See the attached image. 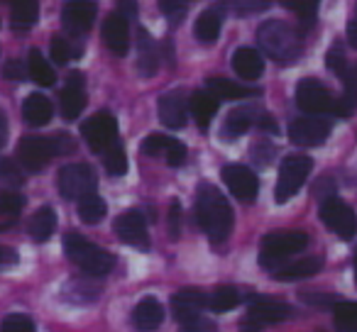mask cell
Returning a JSON list of instances; mask_svg holds the SVG:
<instances>
[{"label": "cell", "mask_w": 357, "mask_h": 332, "mask_svg": "<svg viewBox=\"0 0 357 332\" xmlns=\"http://www.w3.org/2000/svg\"><path fill=\"white\" fill-rule=\"evenodd\" d=\"M194 215L199 228L208 235L211 242H225L228 235L233 232V208H230L228 198L215 186L211 184L199 186Z\"/></svg>", "instance_id": "obj_1"}, {"label": "cell", "mask_w": 357, "mask_h": 332, "mask_svg": "<svg viewBox=\"0 0 357 332\" xmlns=\"http://www.w3.org/2000/svg\"><path fill=\"white\" fill-rule=\"evenodd\" d=\"M257 45L267 56H272L279 64H289L301 54V37L291 25L279 20L264 22L257 30Z\"/></svg>", "instance_id": "obj_2"}, {"label": "cell", "mask_w": 357, "mask_h": 332, "mask_svg": "<svg viewBox=\"0 0 357 332\" xmlns=\"http://www.w3.org/2000/svg\"><path fill=\"white\" fill-rule=\"evenodd\" d=\"M64 249L69 259L81 269V271L91 274V276H105L115 269V257L108 249H100L98 244L89 242L84 235L79 232H66Z\"/></svg>", "instance_id": "obj_3"}, {"label": "cell", "mask_w": 357, "mask_h": 332, "mask_svg": "<svg viewBox=\"0 0 357 332\" xmlns=\"http://www.w3.org/2000/svg\"><path fill=\"white\" fill-rule=\"evenodd\" d=\"M306 244H308V235L303 230H277V232H269L262 239L259 264L267 269H277L284 259L306 249Z\"/></svg>", "instance_id": "obj_4"}, {"label": "cell", "mask_w": 357, "mask_h": 332, "mask_svg": "<svg viewBox=\"0 0 357 332\" xmlns=\"http://www.w3.org/2000/svg\"><path fill=\"white\" fill-rule=\"evenodd\" d=\"M311 169H313V161L306 154H289V157H284L282 166H279V181H277V189H274V200L277 203L291 200L301 191V186L306 184Z\"/></svg>", "instance_id": "obj_5"}, {"label": "cell", "mask_w": 357, "mask_h": 332, "mask_svg": "<svg viewBox=\"0 0 357 332\" xmlns=\"http://www.w3.org/2000/svg\"><path fill=\"white\" fill-rule=\"evenodd\" d=\"M96 184H98V179L89 164H66L56 174V189H59L61 198L66 200H79L86 193H93Z\"/></svg>", "instance_id": "obj_6"}, {"label": "cell", "mask_w": 357, "mask_h": 332, "mask_svg": "<svg viewBox=\"0 0 357 332\" xmlns=\"http://www.w3.org/2000/svg\"><path fill=\"white\" fill-rule=\"evenodd\" d=\"M321 220L331 232H335L340 239H352L357 235V215L345 200L337 196H328L321 200Z\"/></svg>", "instance_id": "obj_7"}, {"label": "cell", "mask_w": 357, "mask_h": 332, "mask_svg": "<svg viewBox=\"0 0 357 332\" xmlns=\"http://www.w3.org/2000/svg\"><path fill=\"white\" fill-rule=\"evenodd\" d=\"M81 134H84L86 144H89L93 152L103 154L108 147H113L118 142V122L110 113L100 110V113L91 115L84 125H81Z\"/></svg>", "instance_id": "obj_8"}, {"label": "cell", "mask_w": 357, "mask_h": 332, "mask_svg": "<svg viewBox=\"0 0 357 332\" xmlns=\"http://www.w3.org/2000/svg\"><path fill=\"white\" fill-rule=\"evenodd\" d=\"M56 154L59 152H56L54 137H22L20 144H17L15 157L27 171H40Z\"/></svg>", "instance_id": "obj_9"}, {"label": "cell", "mask_w": 357, "mask_h": 332, "mask_svg": "<svg viewBox=\"0 0 357 332\" xmlns=\"http://www.w3.org/2000/svg\"><path fill=\"white\" fill-rule=\"evenodd\" d=\"M113 230L120 242L130 244V247H135V249H142V252L149 249L147 220H144V215L139 213V210L130 208V210H125L123 215H118V220L113 223Z\"/></svg>", "instance_id": "obj_10"}, {"label": "cell", "mask_w": 357, "mask_h": 332, "mask_svg": "<svg viewBox=\"0 0 357 332\" xmlns=\"http://www.w3.org/2000/svg\"><path fill=\"white\" fill-rule=\"evenodd\" d=\"M294 315V308L287 306V303H279V301H269V298L262 296H252L250 298V308H248V315H245L243 325L250 327H262V325H274V322H282L289 320Z\"/></svg>", "instance_id": "obj_11"}, {"label": "cell", "mask_w": 357, "mask_h": 332, "mask_svg": "<svg viewBox=\"0 0 357 332\" xmlns=\"http://www.w3.org/2000/svg\"><path fill=\"white\" fill-rule=\"evenodd\" d=\"M333 95L318 79H303L296 86V105L306 115H328L333 113Z\"/></svg>", "instance_id": "obj_12"}, {"label": "cell", "mask_w": 357, "mask_h": 332, "mask_svg": "<svg viewBox=\"0 0 357 332\" xmlns=\"http://www.w3.org/2000/svg\"><path fill=\"white\" fill-rule=\"evenodd\" d=\"M331 134V122L321 115H308V118H296L289 125V139L296 147H321Z\"/></svg>", "instance_id": "obj_13"}, {"label": "cell", "mask_w": 357, "mask_h": 332, "mask_svg": "<svg viewBox=\"0 0 357 332\" xmlns=\"http://www.w3.org/2000/svg\"><path fill=\"white\" fill-rule=\"evenodd\" d=\"M223 181L230 189V193L243 203H252L259 193V181L252 169L243 166V164H228L223 169Z\"/></svg>", "instance_id": "obj_14"}, {"label": "cell", "mask_w": 357, "mask_h": 332, "mask_svg": "<svg viewBox=\"0 0 357 332\" xmlns=\"http://www.w3.org/2000/svg\"><path fill=\"white\" fill-rule=\"evenodd\" d=\"M96 20V3L93 0H66L61 8V25L66 35L81 37L91 30Z\"/></svg>", "instance_id": "obj_15"}, {"label": "cell", "mask_w": 357, "mask_h": 332, "mask_svg": "<svg viewBox=\"0 0 357 332\" xmlns=\"http://www.w3.org/2000/svg\"><path fill=\"white\" fill-rule=\"evenodd\" d=\"M157 115L169 129H184L186 118H189V100L184 90L178 88L164 93L157 103Z\"/></svg>", "instance_id": "obj_16"}, {"label": "cell", "mask_w": 357, "mask_h": 332, "mask_svg": "<svg viewBox=\"0 0 357 332\" xmlns=\"http://www.w3.org/2000/svg\"><path fill=\"white\" fill-rule=\"evenodd\" d=\"M208 308V296L201 288H181L172 296V313L178 322L199 317Z\"/></svg>", "instance_id": "obj_17"}, {"label": "cell", "mask_w": 357, "mask_h": 332, "mask_svg": "<svg viewBox=\"0 0 357 332\" xmlns=\"http://www.w3.org/2000/svg\"><path fill=\"white\" fill-rule=\"evenodd\" d=\"M59 108L64 120H76L86 108V90H84V74L81 71H71L66 86L59 95Z\"/></svg>", "instance_id": "obj_18"}, {"label": "cell", "mask_w": 357, "mask_h": 332, "mask_svg": "<svg viewBox=\"0 0 357 332\" xmlns=\"http://www.w3.org/2000/svg\"><path fill=\"white\" fill-rule=\"evenodd\" d=\"M96 278L98 276H91V274L69 278V281L64 283V288H61V298H64L66 303H71V306H86V303L98 301L103 288H100V283L96 281Z\"/></svg>", "instance_id": "obj_19"}, {"label": "cell", "mask_w": 357, "mask_h": 332, "mask_svg": "<svg viewBox=\"0 0 357 332\" xmlns=\"http://www.w3.org/2000/svg\"><path fill=\"white\" fill-rule=\"evenodd\" d=\"M103 40L115 56H125L130 49V20H125L120 13H110L103 22Z\"/></svg>", "instance_id": "obj_20"}, {"label": "cell", "mask_w": 357, "mask_h": 332, "mask_svg": "<svg viewBox=\"0 0 357 332\" xmlns=\"http://www.w3.org/2000/svg\"><path fill=\"white\" fill-rule=\"evenodd\" d=\"M233 71L245 81H257L264 74V59L252 47H240L233 52Z\"/></svg>", "instance_id": "obj_21"}, {"label": "cell", "mask_w": 357, "mask_h": 332, "mask_svg": "<svg viewBox=\"0 0 357 332\" xmlns=\"http://www.w3.org/2000/svg\"><path fill=\"white\" fill-rule=\"evenodd\" d=\"M159 69V52H157V42L152 40L144 27L137 30V74L149 79L154 76Z\"/></svg>", "instance_id": "obj_22"}, {"label": "cell", "mask_w": 357, "mask_h": 332, "mask_svg": "<svg viewBox=\"0 0 357 332\" xmlns=\"http://www.w3.org/2000/svg\"><path fill=\"white\" fill-rule=\"evenodd\" d=\"M164 322V308L157 298H142L132 310V325L139 332H152Z\"/></svg>", "instance_id": "obj_23"}, {"label": "cell", "mask_w": 357, "mask_h": 332, "mask_svg": "<svg viewBox=\"0 0 357 332\" xmlns=\"http://www.w3.org/2000/svg\"><path fill=\"white\" fill-rule=\"evenodd\" d=\"M189 113L194 115L196 125H199V127L206 132V129L211 127V120H213V115L218 113V98H215L208 88L196 90V93L189 98Z\"/></svg>", "instance_id": "obj_24"}, {"label": "cell", "mask_w": 357, "mask_h": 332, "mask_svg": "<svg viewBox=\"0 0 357 332\" xmlns=\"http://www.w3.org/2000/svg\"><path fill=\"white\" fill-rule=\"evenodd\" d=\"M323 267V257H306V259H298L294 264H287L282 269H272V278L274 281H301V278H308L313 274H318Z\"/></svg>", "instance_id": "obj_25"}, {"label": "cell", "mask_w": 357, "mask_h": 332, "mask_svg": "<svg viewBox=\"0 0 357 332\" xmlns=\"http://www.w3.org/2000/svg\"><path fill=\"white\" fill-rule=\"evenodd\" d=\"M54 115V108H52V100L42 93H30L22 103V118H25L27 125L32 127H42L47 125Z\"/></svg>", "instance_id": "obj_26"}, {"label": "cell", "mask_w": 357, "mask_h": 332, "mask_svg": "<svg viewBox=\"0 0 357 332\" xmlns=\"http://www.w3.org/2000/svg\"><path fill=\"white\" fill-rule=\"evenodd\" d=\"M342 84H345V90H342L340 98L333 100V113L335 118H350L357 110V66H350L342 76Z\"/></svg>", "instance_id": "obj_27"}, {"label": "cell", "mask_w": 357, "mask_h": 332, "mask_svg": "<svg viewBox=\"0 0 357 332\" xmlns=\"http://www.w3.org/2000/svg\"><path fill=\"white\" fill-rule=\"evenodd\" d=\"M257 118H259V113L255 108H235V110H230L228 118H225V122H223L220 134H223V139H238L240 134L248 132L252 125H257Z\"/></svg>", "instance_id": "obj_28"}, {"label": "cell", "mask_w": 357, "mask_h": 332, "mask_svg": "<svg viewBox=\"0 0 357 332\" xmlns=\"http://www.w3.org/2000/svg\"><path fill=\"white\" fill-rule=\"evenodd\" d=\"M220 27H223V10L218 6L215 8H208L199 15L194 25V37L204 45H211L220 37Z\"/></svg>", "instance_id": "obj_29"}, {"label": "cell", "mask_w": 357, "mask_h": 332, "mask_svg": "<svg viewBox=\"0 0 357 332\" xmlns=\"http://www.w3.org/2000/svg\"><path fill=\"white\" fill-rule=\"evenodd\" d=\"M208 90L218 100H243V98H255L259 95L257 88H248L243 84H235L230 79H208Z\"/></svg>", "instance_id": "obj_30"}, {"label": "cell", "mask_w": 357, "mask_h": 332, "mask_svg": "<svg viewBox=\"0 0 357 332\" xmlns=\"http://www.w3.org/2000/svg\"><path fill=\"white\" fill-rule=\"evenodd\" d=\"M10 6V20L15 30H30L40 17V6L37 0H3Z\"/></svg>", "instance_id": "obj_31"}, {"label": "cell", "mask_w": 357, "mask_h": 332, "mask_svg": "<svg viewBox=\"0 0 357 332\" xmlns=\"http://www.w3.org/2000/svg\"><path fill=\"white\" fill-rule=\"evenodd\" d=\"M27 74H30V79L35 81L37 86H42V88H50V86L56 84L54 69H52L50 61L42 56L40 49H30V59H27Z\"/></svg>", "instance_id": "obj_32"}, {"label": "cell", "mask_w": 357, "mask_h": 332, "mask_svg": "<svg viewBox=\"0 0 357 332\" xmlns=\"http://www.w3.org/2000/svg\"><path fill=\"white\" fill-rule=\"evenodd\" d=\"M76 213H79V218L84 220L86 225H98L100 220L108 215V203L93 191V193H86L84 198H79Z\"/></svg>", "instance_id": "obj_33"}, {"label": "cell", "mask_w": 357, "mask_h": 332, "mask_svg": "<svg viewBox=\"0 0 357 332\" xmlns=\"http://www.w3.org/2000/svg\"><path fill=\"white\" fill-rule=\"evenodd\" d=\"M54 230H56V213L50 208V205H45V208H40L35 215H32L30 235L35 242H47V239L54 235Z\"/></svg>", "instance_id": "obj_34"}, {"label": "cell", "mask_w": 357, "mask_h": 332, "mask_svg": "<svg viewBox=\"0 0 357 332\" xmlns=\"http://www.w3.org/2000/svg\"><path fill=\"white\" fill-rule=\"evenodd\" d=\"M335 332H357V301H337L333 306Z\"/></svg>", "instance_id": "obj_35"}, {"label": "cell", "mask_w": 357, "mask_h": 332, "mask_svg": "<svg viewBox=\"0 0 357 332\" xmlns=\"http://www.w3.org/2000/svg\"><path fill=\"white\" fill-rule=\"evenodd\" d=\"M274 0H218L215 6L223 13L230 15H255V13H264L272 8Z\"/></svg>", "instance_id": "obj_36"}, {"label": "cell", "mask_w": 357, "mask_h": 332, "mask_svg": "<svg viewBox=\"0 0 357 332\" xmlns=\"http://www.w3.org/2000/svg\"><path fill=\"white\" fill-rule=\"evenodd\" d=\"M240 301H243V296H240L238 288H233V286H220V288H215V291L211 293L208 308L213 313H228V310H233V308H238Z\"/></svg>", "instance_id": "obj_37"}, {"label": "cell", "mask_w": 357, "mask_h": 332, "mask_svg": "<svg viewBox=\"0 0 357 332\" xmlns=\"http://www.w3.org/2000/svg\"><path fill=\"white\" fill-rule=\"evenodd\" d=\"M84 54V47L71 42L69 37L64 35H54L52 37V59L56 64H69L71 59H79Z\"/></svg>", "instance_id": "obj_38"}, {"label": "cell", "mask_w": 357, "mask_h": 332, "mask_svg": "<svg viewBox=\"0 0 357 332\" xmlns=\"http://www.w3.org/2000/svg\"><path fill=\"white\" fill-rule=\"evenodd\" d=\"M287 10H291L294 15L301 20L303 30H308V27L316 22V13H318V0H279Z\"/></svg>", "instance_id": "obj_39"}, {"label": "cell", "mask_w": 357, "mask_h": 332, "mask_svg": "<svg viewBox=\"0 0 357 332\" xmlns=\"http://www.w3.org/2000/svg\"><path fill=\"white\" fill-rule=\"evenodd\" d=\"M103 164H105V171L110 176H125L128 171V154H125V147L120 142H115L113 147H108L103 152Z\"/></svg>", "instance_id": "obj_40"}, {"label": "cell", "mask_w": 357, "mask_h": 332, "mask_svg": "<svg viewBox=\"0 0 357 332\" xmlns=\"http://www.w3.org/2000/svg\"><path fill=\"white\" fill-rule=\"evenodd\" d=\"M0 332H37L32 317L22 315V313H10L0 322Z\"/></svg>", "instance_id": "obj_41"}, {"label": "cell", "mask_w": 357, "mask_h": 332, "mask_svg": "<svg viewBox=\"0 0 357 332\" xmlns=\"http://www.w3.org/2000/svg\"><path fill=\"white\" fill-rule=\"evenodd\" d=\"M326 66H328V71H331V74H335V76H345V71L350 69V66H347V59H345V49H342L340 45H333L331 49H328V54H326Z\"/></svg>", "instance_id": "obj_42"}, {"label": "cell", "mask_w": 357, "mask_h": 332, "mask_svg": "<svg viewBox=\"0 0 357 332\" xmlns=\"http://www.w3.org/2000/svg\"><path fill=\"white\" fill-rule=\"evenodd\" d=\"M174 137H167V134H149L147 139L142 142V152L149 154V157H164L169 149V144H172Z\"/></svg>", "instance_id": "obj_43"}, {"label": "cell", "mask_w": 357, "mask_h": 332, "mask_svg": "<svg viewBox=\"0 0 357 332\" xmlns=\"http://www.w3.org/2000/svg\"><path fill=\"white\" fill-rule=\"evenodd\" d=\"M25 208V198L15 191H3L0 193V215H17Z\"/></svg>", "instance_id": "obj_44"}, {"label": "cell", "mask_w": 357, "mask_h": 332, "mask_svg": "<svg viewBox=\"0 0 357 332\" xmlns=\"http://www.w3.org/2000/svg\"><path fill=\"white\" fill-rule=\"evenodd\" d=\"M301 301L308 303V306H321V308H333L340 298L335 293H321V291H303Z\"/></svg>", "instance_id": "obj_45"}, {"label": "cell", "mask_w": 357, "mask_h": 332, "mask_svg": "<svg viewBox=\"0 0 357 332\" xmlns=\"http://www.w3.org/2000/svg\"><path fill=\"white\" fill-rule=\"evenodd\" d=\"M186 144L178 142V139H172V144H169L167 154H164V159H167L169 166H174V169H178V166H184L186 161Z\"/></svg>", "instance_id": "obj_46"}, {"label": "cell", "mask_w": 357, "mask_h": 332, "mask_svg": "<svg viewBox=\"0 0 357 332\" xmlns=\"http://www.w3.org/2000/svg\"><path fill=\"white\" fill-rule=\"evenodd\" d=\"M0 181H6L10 186H20L25 181V176L20 174V169H17L10 159H0Z\"/></svg>", "instance_id": "obj_47"}, {"label": "cell", "mask_w": 357, "mask_h": 332, "mask_svg": "<svg viewBox=\"0 0 357 332\" xmlns=\"http://www.w3.org/2000/svg\"><path fill=\"white\" fill-rule=\"evenodd\" d=\"M159 8H162V13L169 20H178V17H184L189 0H159Z\"/></svg>", "instance_id": "obj_48"}, {"label": "cell", "mask_w": 357, "mask_h": 332, "mask_svg": "<svg viewBox=\"0 0 357 332\" xmlns=\"http://www.w3.org/2000/svg\"><path fill=\"white\" fill-rule=\"evenodd\" d=\"M181 332H218L215 322H211L208 317L199 315V317H191V320L181 322Z\"/></svg>", "instance_id": "obj_49"}, {"label": "cell", "mask_w": 357, "mask_h": 332, "mask_svg": "<svg viewBox=\"0 0 357 332\" xmlns=\"http://www.w3.org/2000/svg\"><path fill=\"white\" fill-rule=\"evenodd\" d=\"M250 154H252L255 164H259V166H267V164L272 161V157H274V147L269 142H257L252 149H250Z\"/></svg>", "instance_id": "obj_50"}, {"label": "cell", "mask_w": 357, "mask_h": 332, "mask_svg": "<svg viewBox=\"0 0 357 332\" xmlns=\"http://www.w3.org/2000/svg\"><path fill=\"white\" fill-rule=\"evenodd\" d=\"M3 76H6V79H10V81H22L25 76H30V74H27V66L22 64L20 59H10L6 66H3Z\"/></svg>", "instance_id": "obj_51"}, {"label": "cell", "mask_w": 357, "mask_h": 332, "mask_svg": "<svg viewBox=\"0 0 357 332\" xmlns=\"http://www.w3.org/2000/svg\"><path fill=\"white\" fill-rule=\"evenodd\" d=\"M178 230H181V205H178V200H172V208H169V235H172V239L178 237Z\"/></svg>", "instance_id": "obj_52"}, {"label": "cell", "mask_w": 357, "mask_h": 332, "mask_svg": "<svg viewBox=\"0 0 357 332\" xmlns=\"http://www.w3.org/2000/svg\"><path fill=\"white\" fill-rule=\"evenodd\" d=\"M115 6H118L115 13H120L125 20H135L137 17V0H115Z\"/></svg>", "instance_id": "obj_53"}, {"label": "cell", "mask_w": 357, "mask_h": 332, "mask_svg": "<svg viewBox=\"0 0 357 332\" xmlns=\"http://www.w3.org/2000/svg\"><path fill=\"white\" fill-rule=\"evenodd\" d=\"M54 144H56V152H59V154H69V152H74V149H76L74 139H71L66 132L54 134Z\"/></svg>", "instance_id": "obj_54"}, {"label": "cell", "mask_w": 357, "mask_h": 332, "mask_svg": "<svg viewBox=\"0 0 357 332\" xmlns=\"http://www.w3.org/2000/svg\"><path fill=\"white\" fill-rule=\"evenodd\" d=\"M17 252L13 247H0V267H15Z\"/></svg>", "instance_id": "obj_55"}, {"label": "cell", "mask_w": 357, "mask_h": 332, "mask_svg": "<svg viewBox=\"0 0 357 332\" xmlns=\"http://www.w3.org/2000/svg\"><path fill=\"white\" fill-rule=\"evenodd\" d=\"M257 127H262V129H267V132H272V134H277L279 132V127H277V122H274L272 118H269V115H259L257 118Z\"/></svg>", "instance_id": "obj_56"}, {"label": "cell", "mask_w": 357, "mask_h": 332, "mask_svg": "<svg viewBox=\"0 0 357 332\" xmlns=\"http://www.w3.org/2000/svg\"><path fill=\"white\" fill-rule=\"evenodd\" d=\"M347 40L352 47H357V20H350V25H347Z\"/></svg>", "instance_id": "obj_57"}, {"label": "cell", "mask_w": 357, "mask_h": 332, "mask_svg": "<svg viewBox=\"0 0 357 332\" xmlns=\"http://www.w3.org/2000/svg\"><path fill=\"white\" fill-rule=\"evenodd\" d=\"M6 139H8V122H6V118L0 115V149L6 147Z\"/></svg>", "instance_id": "obj_58"}, {"label": "cell", "mask_w": 357, "mask_h": 332, "mask_svg": "<svg viewBox=\"0 0 357 332\" xmlns=\"http://www.w3.org/2000/svg\"><path fill=\"white\" fill-rule=\"evenodd\" d=\"M352 269H355V283H357V252H355V257H352Z\"/></svg>", "instance_id": "obj_59"}, {"label": "cell", "mask_w": 357, "mask_h": 332, "mask_svg": "<svg viewBox=\"0 0 357 332\" xmlns=\"http://www.w3.org/2000/svg\"><path fill=\"white\" fill-rule=\"evenodd\" d=\"M318 332H323V330H318Z\"/></svg>", "instance_id": "obj_60"}]
</instances>
